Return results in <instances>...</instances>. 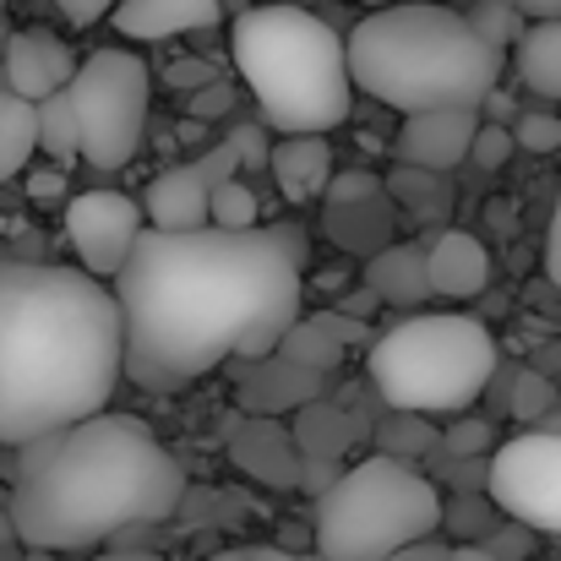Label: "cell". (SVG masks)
Returning a JSON list of instances; mask_svg holds the SVG:
<instances>
[{
	"label": "cell",
	"mask_w": 561,
	"mask_h": 561,
	"mask_svg": "<svg viewBox=\"0 0 561 561\" xmlns=\"http://www.w3.org/2000/svg\"><path fill=\"white\" fill-rule=\"evenodd\" d=\"M311 240L300 224L142 229L110 278L121 306V381L181 392L229 355L267 360L300 317Z\"/></svg>",
	"instance_id": "1"
},
{
	"label": "cell",
	"mask_w": 561,
	"mask_h": 561,
	"mask_svg": "<svg viewBox=\"0 0 561 561\" xmlns=\"http://www.w3.org/2000/svg\"><path fill=\"white\" fill-rule=\"evenodd\" d=\"M186 469L137 414H93L11 447L5 518L22 551H93L115 535L175 518Z\"/></svg>",
	"instance_id": "2"
},
{
	"label": "cell",
	"mask_w": 561,
	"mask_h": 561,
	"mask_svg": "<svg viewBox=\"0 0 561 561\" xmlns=\"http://www.w3.org/2000/svg\"><path fill=\"white\" fill-rule=\"evenodd\" d=\"M121 306L110 284L55 262H0V447L110 409Z\"/></svg>",
	"instance_id": "3"
},
{
	"label": "cell",
	"mask_w": 561,
	"mask_h": 561,
	"mask_svg": "<svg viewBox=\"0 0 561 561\" xmlns=\"http://www.w3.org/2000/svg\"><path fill=\"white\" fill-rule=\"evenodd\" d=\"M355 93L398 115L425 110H480V99L502 82V60L453 5L436 0H398L376 5L344 38Z\"/></svg>",
	"instance_id": "4"
},
{
	"label": "cell",
	"mask_w": 561,
	"mask_h": 561,
	"mask_svg": "<svg viewBox=\"0 0 561 561\" xmlns=\"http://www.w3.org/2000/svg\"><path fill=\"white\" fill-rule=\"evenodd\" d=\"M234 71L245 77L262 121L284 137H322L350 121L355 82L344 60V38L333 22L300 5H251L229 27Z\"/></svg>",
	"instance_id": "5"
},
{
	"label": "cell",
	"mask_w": 561,
	"mask_h": 561,
	"mask_svg": "<svg viewBox=\"0 0 561 561\" xmlns=\"http://www.w3.org/2000/svg\"><path fill=\"white\" fill-rule=\"evenodd\" d=\"M366 376L392 414H463L496 376V339L480 317H409L366 344Z\"/></svg>",
	"instance_id": "6"
},
{
	"label": "cell",
	"mask_w": 561,
	"mask_h": 561,
	"mask_svg": "<svg viewBox=\"0 0 561 561\" xmlns=\"http://www.w3.org/2000/svg\"><path fill=\"white\" fill-rule=\"evenodd\" d=\"M442 496L436 485L398 458L350 463L311 507V540L322 561H381L403 546L436 540Z\"/></svg>",
	"instance_id": "7"
},
{
	"label": "cell",
	"mask_w": 561,
	"mask_h": 561,
	"mask_svg": "<svg viewBox=\"0 0 561 561\" xmlns=\"http://www.w3.org/2000/svg\"><path fill=\"white\" fill-rule=\"evenodd\" d=\"M148 93H153V71L131 49L110 44V49H93L88 60H77V71L66 82V104L77 121V159H88L104 175L126 170L142 153Z\"/></svg>",
	"instance_id": "8"
},
{
	"label": "cell",
	"mask_w": 561,
	"mask_h": 561,
	"mask_svg": "<svg viewBox=\"0 0 561 561\" xmlns=\"http://www.w3.org/2000/svg\"><path fill=\"white\" fill-rule=\"evenodd\" d=\"M485 491L529 535L561 540V436L524 431V436L502 442L485 463Z\"/></svg>",
	"instance_id": "9"
},
{
	"label": "cell",
	"mask_w": 561,
	"mask_h": 561,
	"mask_svg": "<svg viewBox=\"0 0 561 561\" xmlns=\"http://www.w3.org/2000/svg\"><path fill=\"white\" fill-rule=\"evenodd\" d=\"M142 229H148L142 207L121 191H82V196L66 202V240H71L82 273L99 278V284H110L126 267Z\"/></svg>",
	"instance_id": "10"
},
{
	"label": "cell",
	"mask_w": 561,
	"mask_h": 561,
	"mask_svg": "<svg viewBox=\"0 0 561 561\" xmlns=\"http://www.w3.org/2000/svg\"><path fill=\"white\" fill-rule=\"evenodd\" d=\"M0 66H5V93L38 104L49 93H60L77 71V55L60 33L49 27H16L5 33V49H0Z\"/></svg>",
	"instance_id": "11"
},
{
	"label": "cell",
	"mask_w": 561,
	"mask_h": 561,
	"mask_svg": "<svg viewBox=\"0 0 561 561\" xmlns=\"http://www.w3.org/2000/svg\"><path fill=\"white\" fill-rule=\"evenodd\" d=\"M474 131H480V110H425V115H403V126H398V137H392V153H398V164H409V170L447 175L453 164L469 159Z\"/></svg>",
	"instance_id": "12"
},
{
	"label": "cell",
	"mask_w": 561,
	"mask_h": 561,
	"mask_svg": "<svg viewBox=\"0 0 561 561\" xmlns=\"http://www.w3.org/2000/svg\"><path fill=\"white\" fill-rule=\"evenodd\" d=\"M229 463L267 491H300V453H295L284 420H262V414L234 420L229 425Z\"/></svg>",
	"instance_id": "13"
},
{
	"label": "cell",
	"mask_w": 561,
	"mask_h": 561,
	"mask_svg": "<svg viewBox=\"0 0 561 561\" xmlns=\"http://www.w3.org/2000/svg\"><path fill=\"white\" fill-rule=\"evenodd\" d=\"M371 344V328L355 322V317H339V311H322V317H295V328L278 339L273 355H284L289 366L300 371H317V376H333L344 366L350 350Z\"/></svg>",
	"instance_id": "14"
},
{
	"label": "cell",
	"mask_w": 561,
	"mask_h": 561,
	"mask_svg": "<svg viewBox=\"0 0 561 561\" xmlns=\"http://www.w3.org/2000/svg\"><path fill=\"white\" fill-rule=\"evenodd\" d=\"M425 278H431V295L474 300V295L491 289V251L463 229H442L425 245Z\"/></svg>",
	"instance_id": "15"
},
{
	"label": "cell",
	"mask_w": 561,
	"mask_h": 561,
	"mask_svg": "<svg viewBox=\"0 0 561 561\" xmlns=\"http://www.w3.org/2000/svg\"><path fill=\"white\" fill-rule=\"evenodd\" d=\"M322 387H328V376L300 371V366H289L284 355L251 360L245 376H240V398H245V409L262 414V420H278V414H295V409L317 403Z\"/></svg>",
	"instance_id": "16"
},
{
	"label": "cell",
	"mask_w": 561,
	"mask_h": 561,
	"mask_svg": "<svg viewBox=\"0 0 561 561\" xmlns=\"http://www.w3.org/2000/svg\"><path fill=\"white\" fill-rule=\"evenodd\" d=\"M110 16L126 38H175L191 27H213L224 16V0H115Z\"/></svg>",
	"instance_id": "17"
},
{
	"label": "cell",
	"mask_w": 561,
	"mask_h": 561,
	"mask_svg": "<svg viewBox=\"0 0 561 561\" xmlns=\"http://www.w3.org/2000/svg\"><path fill=\"white\" fill-rule=\"evenodd\" d=\"M142 207V224L148 229H170V234H181V229H202L207 224V181L191 170V164H175V170H164L148 196L137 202Z\"/></svg>",
	"instance_id": "18"
},
{
	"label": "cell",
	"mask_w": 561,
	"mask_h": 561,
	"mask_svg": "<svg viewBox=\"0 0 561 561\" xmlns=\"http://www.w3.org/2000/svg\"><path fill=\"white\" fill-rule=\"evenodd\" d=\"M267 175L278 181L284 202H311L333 181V148L328 137H278L267 153Z\"/></svg>",
	"instance_id": "19"
},
{
	"label": "cell",
	"mask_w": 561,
	"mask_h": 561,
	"mask_svg": "<svg viewBox=\"0 0 561 561\" xmlns=\"http://www.w3.org/2000/svg\"><path fill=\"white\" fill-rule=\"evenodd\" d=\"M366 289L371 300H387L398 311L425 306L431 300V278H425V245H381L366 256Z\"/></svg>",
	"instance_id": "20"
},
{
	"label": "cell",
	"mask_w": 561,
	"mask_h": 561,
	"mask_svg": "<svg viewBox=\"0 0 561 561\" xmlns=\"http://www.w3.org/2000/svg\"><path fill=\"white\" fill-rule=\"evenodd\" d=\"M289 442H295L300 458H328V463H339V458L355 447V420H350L344 409H333V403L317 398V403L295 409Z\"/></svg>",
	"instance_id": "21"
},
{
	"label": "cell",
	"mask_w": 561,
	"mask_h": 561,
	"mask_svg": "<svg viewBox=\"0 0 561 561\" xmlns=\"http://www.w3.org/2000/svg\"><path fill=\"white\" fill-rule=\"evenodd\" d=\"M513 55H518L524 88H535L546 99H561V22H529L524 38L513 44Z\"/></svg>",
	"instance_id": "22"
},
{
	"label": "cell",
	"mask_w": 561,
	"mask_h": 561,
	"mask_svg": "<svg viewBox=\"0 0 561 561\" xmlns=\"http://www.w3.org/2000/svg\"><path fill=\"white\" fill-rule=\"evenodd\" d=\"M38 148V126H33V104L0 88V181H16L27 170Z\"/></svg>",
	"instance_id": "23"
},
{
	"label": "cell",
	"mask_w": 561,
	"mask_h": 561,
	"mask_svg": "<svg viewBox=\"0 0 561 561\" xmlns=\"http://www.w3.org/2000/svg\"><path fill=\"white\" fill-rule=\"evenodd\" d=\"M33 126H38V148H44L55 164H71V159H77V121H71L66 88L33 104Z\"/></svg>",
	"instance_id": "24"
},
{
	"label": "cell",
	"mask_w": 561,
	"mask_h": 561,
	"mask_svg": "<svg viewBox=\"0 0 561 561\" xmlns=\"http://www.w3.org/2000/svg\"><path fill=\"white\" fill-rule=\"evenodd\" d=\"M463 22H469V27L496 49V55H507V49L524 38V27H529V22L518 16V5H513V0H480V5H469V11H463Z\"/></svg>",
	"instance_id": "25"
},
{
	"label": "cell",
	"mask_w": 561,
	"mask_h": 561,
	"mask_svg": "<svg viewBox=\"0 0 561 561\" xmlns=\"http://www.w3.org/2000/svg\"><path fill=\"white\" fill-rule=\"evenodd\" d=\"M256 218H262V202L240 175L207 191V224L213 229H256Z\"/></svg>",
	"instance_id": "26"
},
{
	"label": "cell",
	"mask_w": 561,
	"mask_h": 561,
	"mask_svg": "<svg viewBox=\"0 0 561 561\" xmlns=\"http://www.w3.org/2000/svg\"><path fill=\"white\" fill-rule=\"evenodd\" d=\"M387 186L398 202H409V207H420V218H442L447 213V181L442 175H431V170H409V164H398L392 175H387Z\"/></svg>",
	"instance_id": "27"
},
{
	"label": "cell",
	"mask_w": 561,
	"mask_h": 561,
	"mask_svg": "<svg viewBox=\"0 0 561 561\" xmlns=\"http://www.w3.org/2000/svg\"><path fill=\"white\" fill-rule=\"evenodd\" d=\"M502 403H507V414H513V420L535 425L546 409H557L561 398H557V387L535 371V366H524V371H513V381H507V398H502Z\"/></svg>",
	"instance_id": "28"
},
{
	"label": "cell",
	"mask_w": 561,
	"mask_h": 561,
	"mask_svg": "<svg viewBox=\"0 0 561 561\" xmlns=\"http://www.w3.org/2000/svg\"><path fill=\"white\" fill-rule=\"evenodd\" d=\"M436 447V431L420 420V414H392L381 425V458H398V463H414Z\"/></svg>",
	"instance_id": "29"
},
{
	"label": "cell",
	"mask_w": 561,
	"mask_h": 561,
	"mask_svg": "<svg viewBox=\"0 0 561 561\" xmlns=\"http://www.w3.org/2000/svg\"><path fill=\"white\" fill-rule=\"evenodd\" d=\"M513 148H524V153H557L561 148V121L557 115H540V110H524V115H513Z\"/></svg>",
	"instance_id": "30"
},
{
	"label": "cell",
	"mask_w": 561,
	"mask_h": 561,
	"mask_svg": "<svg viewBox=\"0 0 561 561\" xmlns=\"http://www.w3.org/2000/svg\"><path fill=\"white\" fill-rule=\"evenodd\" d=\"M436 447H447L453 458H491L496 453V431L485 420H453L447 436H436Z\"/></svg>",
	"instance_id": "31"
},
{
	"label": "cell",
	"mask_w": 561,
	"mask_h": 561,
	"mask_svg": "<svg viewBox=\"0 0 561 561\" xmlns=\"http://www.w3.org/2000/svg\"><path fill=\"white\" fill-rule=\"evenodd\" d=\"M469 159H474L480 170H502V164L513 159V131L480 121V131H474V142H469Z\"/></svg>",
	"instance_id": "32"
},
{
	"label": "cell",
	"mask_w": 561,
	"mask_h": 561,
	"mask_svg": "<svg viewBox=\"0 0 561 561\" xmlns=\"http://www.w3.org/2000/svg\"><path fill=\"white\" fill-rule=\"evenodd\" d=\"M328 207H355V202H371V196H381V186H376V175H366V170H344V175H333L328 181Z\"/></svg>",
	"instance_id": "33"
},
{
	"label": "cell",
	"mask_w": 561,
	"mask_h": 561,
	"mask_svg": "<svg viewBox=\"0 0 561 561\" xmlns=\"http://www.w3.org/2000/svg\"><path fill=\"white\" fill-rule=\"evenodd\" d=\"M191 170L207 181V191L213 186H224V181H234L240 175V159H234V148L229 142H213V148H202L196 159H191Z\"/></svg>",
	"instance_id": "34"
},
{
	"label": "cell",
	"mask_w": 561,
	"mask_h": 561,
	"mask_svg": "<svg viewBox=\"0 0 561 561\" xmlns=\"http://www.w3.org/2000/svg\"><path fill=\"white\" fill-rule=\"evenodd\" d=\"M224 142L234 148L240 170H267V153H273V142H267V131H262V126H234Z\"/></svg>",
	"instance_id": "35"
},
{
	"label": "cell",
	"mask_w": 561,
	"mask_h": 561,
	"mask_svg": "<svg viewBox=\"0 0 561 561\" xmlns=\"http://www.w3.org/2000/svg\"><path fill=\"white\" fill-rule=\"evenodd\" d=\"M480 546H485V551H491L496 561H524L529 551H535V535H529V529L518 524V529H491V535H485Z\"/></svg>",
	"instance_id": "36"
},
{
	"label": "cell",
	"mask_w": 561,
	"mask_h": 561,
	"mask_svg": "<svg viewBox=\"0 0 561 561\" xmlns=\"http://www.w3.org/2000/svg\"><path fill=\"white\" fill-rule=\"evenodd\" d=\"M164 82L181 88V93H196V88L218 82V66H213V60H175V66L164 71Z\"/></svg>",
	"instance_id": "37"
},
{
	"label": "cell",
	"mask_w": 561,
	"mask_h": 561,
	"mask_svg": "<svg viewBox=\"0 0 561 561\" xmlns=\"http://www.w3.org/2000/svg\"><path fill=\"white\" fill-rule=\"evenodd\" d=\"M229 104H234V88H229V82H207V88L191 93V115H202V121H207V115H224Z\"/></svg>",
	"instance_id": "38"
},
{
	"label": "cell",
	"mask_w": 561,
	"mask_h": 561,
	"mask_svg": "<svg viewBox=\"0 0 561 561\" xmlns=\"http://www.w3.org/2000/svg\"><path fill=\"white\" fill-rule=\"evenodd\" d=\"M110 5H115V0H55V11H60L71 27H93V22H104Z\"/></svg>",
	"instance_id": "39"
},
{
	"label": "cell",
	"mask_w": 561,
	"mask_h": 561,
	"mask_svg": "<svg viewBox=\"0 0 561 561\" xmlns=\"http://www.w3.org/2000/svg\"><path fill=\"white\" fill-rule=\"evenodd\" d=\"M339 474H344V469L328 463V458H300V491H311V496H322Z\"/></svg>",
	"instance_id": "40"
},
{
	"label": "cell",
	"mask_w": 561,
	"mask_h": 561,
	"mask_svg": "<svg viewBox=\"0 0 561 561\" xmlns=\"http://www.w3.org/2000/svg\"><path fill=\"white\" fill-rule=\"evenodd\" d=\"M381 561H453V546L420 540V546H403V551H392V557H381Z\"/></svg>",
	"instance_id": "41"
},
{
	"label": "cell",
	"mask_w": 561,
	"mask_h": 561,
	"mask_svg": "<svg viewBox=\"0 0 561 561\" xmlns=\"http://www.w3.org/2000/svg\"><path fill=\"white\" fill-rule=\"evenodd\" d=\"M546 273L561 289V196H557V213H551V234H546Z\"/></svg>",
	"instance_id": "42"
},
{
	"label": "cell",
	"mask_w": 561,
	"mask_h": 561,
	"mask_svg": "<svg viewBox=\"0 0 561 561\" xmlns=\"http://www.w3.org/2000/svg\"><path fill=\"white\" fill-rule=\"evenodd\" d=\"M480 110L491 115V126H513V115H518V104H513V99H507L502 88H491V93L480 99Z\"/></svg>",
	"instance_id": "43"
},
{
	"label": "cell",
	"mask_w": 561,
	"mask_h": 561,
	"mask_svg": "<svg viewBox=\"0 0 561 561\" xmlns=\"http://www.w3.org/2000/svg\"><path fill=\"white\" fill-rule=\"evenodd\" d=\"M529 366H535V371L546 376V381L557 387V398H561V344H546V350H540V355H535Z\"/></svg>",
	"instance_id": "44"
},
{
	"label": "cell",
	"mask_w": 561,
	"mask_h": 561,
	"mask_svg": "<svg viewBox=\"0 0 561 561\" xmlns=\"http://www.w3.org/2000/svg\"><path fill=\"white\" fill-rule=\"evenodd\" d=\"M524 22H561V0H513Z\"/></svg>",
	"instance_id": "45"
},
{
	"label": "cell",
	"mask_w": 561,
	"mask_h": 561,
	"mask_svg": "<svg viewBox=\"0 0 561 561\" xmlns=\"http://www.w3.org/2000/svg\"><path fill=\"white\" fill-rule=\"evenodd\" d=\"M371 289H355V295H344V300H339V317H355V322H366V317H371Z\"/></svg>",
	"instance_id": "46"
},
{
	"label": "cell",
	"mask_w": 561,
	"mask_h": 561,
	"mask_svg": "<svg viewBox=\"0 0 561 561\" xmlns=\"http://www.w3.org/2000/svg\"><path fill=\"white\" fill-rule=\"evenodd\" d=\"M27 191H33L38 202H55L66 186H60V175H55V170H38V175H27Z\"/></svg>",
	"instance_id": "47"
},
{
	"label": "cell",
	"mask_w": 561,
	"mask_h": 561,
	"mask_svg": "<svg viewBox=\"0 0 561 561\" xmlns=\"http://www.w3.org/2000/svg\"><path fill=\"white\" fill-rule=\"evenodd\" d=\"M245 561H311V557H300V551H284V546H251V551H245Z\"/></svg>",
	"instance_id": "48"
},
{
	"label": "cell",
	"mask_w": 561,
	"mask_h": 561,
	"mask_svg": "<svg viewBox=\"0 0 561 561\" xmlns=\"http://www.w3.org/2000/svg\"><path fill=\"white\" fill-rule=\"evenodd\" d=\"M93 561H164L159 551H126V546H115V551H99Z\"/></svg>",
	"instance_id": "49"
},
{
	"label": "cell",
	"mask_w": 561,
	"mask_h": 561,
	"mask_svg": "<svg viewBox=\"0 0 561 561\" xmlns=\"http://www.w3.org/2000/svg\"><path fill=\"white\" fill-rule=\"evenodd\" d=\"M453 561H496L480 540H463V546H453Z\"/></svg>",
	"instance_id": "50"
},
{
	"label": "cell",
	"mask_w": 561,
	"mask_h": 561,
	"mask_svg": "<svg viewBox=\"0 0 561 561\" xmlns=\"http://www.w3.org/2000/svg\"><path fill=\"white\" fill-rule=\"evenodd\" d=\"M529 431H546V436H561V403H557V409H546V414H540V420H535Z\"/></svg>",
	"instance_id": "51"
},
{
	"label": "cell",
	"mask_w": 561,
	"mask_h": 561,
	"mask_svg": "<svg viewBox=\"0 0 561 561\" xmlns=\"http://www.w3.org/2000/svg\"><path fill=\"white\" fill-rule=\"evenodd\" d=\"M5 546H16V529H11V518H5V507H0V551Z\"/></svg>",
	"instance_id": "52"
},
{
	"label": "cell",
	"mask_w": 561,
	"mask_h": 561,
	"mask_svg": "<svg viewBox=\"0 0 561 561\" xmlns=\"http://www.w3.org/2000/svg\"><path fill=\"white\" fill-rule=\"evenodd\" d=\"M22 561H60L55 551H22Z\"/></svg>",
	"instance_id": "53"
},
{
	"label": "cell",
	"mask_w": 561,
	"mask_h": 561,
	"mask_svg": "<svg viewBox=\"0 0 561 561\" xmlns=\"http://www.w3.org/2000/svg\"><path fill=\"white\" fill-rule=\"evenodd\" d=\"M207 561H245V551H213Z\"/></svg>",
	"instance_id": "54"
},
{
	"label": "cell",
	"mask_w": 561,
	"mask_h": 561,
	"mask_svg": "<svg viewBox=\"0 0 561 561\" xmlns=\"http://www.w3.org/2000/svg\"><path fill=\"white\" fill-rule=\"evenodd\" d=\"M284 5H300V11H306V5H317V0H284Z\"/></svg>",
	"instance_id": "55"
},
{
	"label": "cell",
	"mask_w": 561,
	"mask_h": 561,
	"mask_svg": "<svg viewBox=\"0 0 561 561\" xmlns=\"http://www.w3.org/2000/svg\"><path fill=\"white\" fill-rule=\"evenodd\" d=\"M360 5H398V0H360Z\"/></svg>",
	"instance_id": "56"
},
{
	"label": "cell",
	"mask_w": 561,
	"mask_h": 561,
	"mask_svg": "<svg viewBox=\"0 0 561 561\" xmlns=\"http://www.w3.org/2000/svg\"><path fill=\"white\" fill-rule=\"evenodd\" d=\"M0 49H5V27H0Z\"/></svg>",
	"instance_id": "57"
}]
</instances>
